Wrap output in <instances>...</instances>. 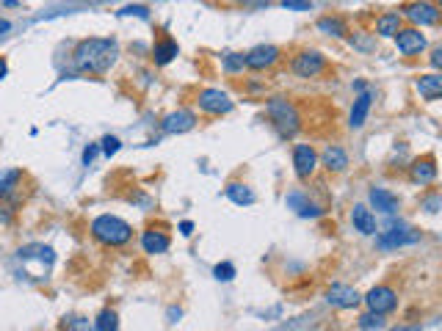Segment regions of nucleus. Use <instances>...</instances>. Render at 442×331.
I'll return each mask as SVG.
<instances>
[{"label": "nucleus", "mask_w": 442, "mask_h": 331, "mask_svg": "<svg viewBox=\"0 0 442 331\" xmlns=\"http://www.w3.org/2000/svg\"><path fill=\"white\" fill-rule=\"evenodd\" d=\"M440 174V169H437V157L429 152V155H420L415 157L412 163H409V179L415 182V185H431L434 179Z\"/></svg>", "instance_id": "9b49d317"}, {"label": "nucleus", "mask_w": 442, "mask_h": 331, "mask_svg": "<svg viewBox=\"0 0 442 331\" xmlns=\"http://www.w3.org/2000/svg\"><path fill=\"white\" fill-rule=\"evenodd\" d=\"M285 9L287 11H310L312 3L310 0H285Z\"/></svg>", "instance_id": "e433bc0d"}, {"label": "nucleus", "mask_w": 442, "mask_h": 331, "mask_svg": "<svg viewBox=\"0 0 442 331\" xmlns=\"http://www.w3.org/2000/svg\"><path fill=\"white\" fill-rule=\"evenodd\" d=\"M61 331H97L94 329V320L83 318V315H70L61 320Z\"/></svg>", "instance_id": "c85d7f7f"}, {"label": "nucleus", "mask_w": 442, "mask_h": 331, "mask_svg": "<svg viewBox=\"0 0 442 331\" xmlns=\"http://www.w3.org/2000/svg\"><path fill=\"white\" fill-rule=\"evenodd\" d=\"M287 204L302 215V218H318V215H324V210L318 207L315 202H310L302 191H293V193H287Z\"/></svg>", "instance_id": "5701e85b"}, {"label": "nucleus", "mask_w": 442, "mask_h": 331, "mask_svg": "<svg viewBox=\"0 0 442 331\" xmlns=\"http://www.w3.org/2000/svg\"><path fill=\"white\" fill-rule=\"evenodd\" d=\"M351 224H354V230L360 232V235H376V215H373V210L365 207V204H354V210H351Z\"/></svg>", "instance_id": "412c9836"}, {"label": "nucleus", "mask_w": 442, "mask_h": 331, "mask_svg": "<svg viewBox=\"0 0 442 331\" xmlns=\"http://www.w3.org/2000/svg\"><path fill=\"white\" fill-rule=\"evenodd\" d=\"M14 207H17V204L3 202V199H0V224H11V218H14Z\"/></svg>", "instance_id": "c9c22d12"}, {"label": "nucleus", "mask_w": 442, "mask_h": 331, "mask_svg": "<svg viewBox=\"0 0 442 331\" xmlns=\"http://www.w3.org/2000/svg\"><path fill=\"white\" fill-rule=\"evenodd\" d=\"M265 116L280 133V138H293L302 130V113L287 97H268L265 100Z\"/></svg>", "instance_id": "7ed1b4c3"}, {"label": "nucleus", "mask_w": 442, "mask_h": 331, "mask_svg": "<svg viewBox=\"0 0 442 331\" xmlns=\"http://www.w3.org/2000/svg\"><path fill=\"white\" fill-rule=\"evenodd\" d=\"M368 199H370V204H373L376 210H382V213H387V215L398 213V207H401L398 196H395L392 191H387V188H370Z\"/></svg>", "instance_id": "4be33fe9"}, {"label": "nucleus", "mask_w": 442, "mask_h": 331, "mask_svg": "<svg viewBox=\"0 0 442 331\" xmlns=\"http://www.w3.org/2000/svg\"><path fill=\"white\" fill-rule=\"evenodd\" d=\"M197 128V113L188 111V108H177L172 113L163 116V130L169 135H180V133H188V130Z\"/></svg>", "instance_id": "ddd939ff"}, {"label": "nucleus", "mask_w": 442, "mask_h": 331, "mask_svg": "<svg viewBox=\"0 0 442 331\" xmlns=\"http://www.w3.org/2000/svg\"><path fill=\"white\" fill-rule=\"evenodd\" d=\"M429 64H431L434 69H440L442 72V45H437V47L431 50V55H429Z\"/></svg>", "instance_id": "58836bf2"}, {"label": "nucleus", "mask_w": 442, "mask_h": 331, "mask_svg": "<svg viewBox=\"0 0 442 331\" xmlns=\"http://www.w3.org/2000/svg\"><path fill=\"white\" fill-rule=\"evenodd\" d=\"M9 30H11V23H9L6 17H0V36H6Z\"/></svg>", "instance_id": "37998d69"}, {"label": "nucleus", "mask_w": 442, "mask_h": 331, "mask_svg": "<svg viewBox=\"0 0 442 331\" xmlns=\"http://www.w3.org/2000/svg\"><path fill=\"white\" fill-rule=\"evenodd\" d=\"M280 58H282V50H280L277 45H258V47H252V50L246 52V69H252V72H265V69H271Z\"/></svg>", "instance_id": "6e6552de"}, {"label": "nucleus", "mask_w": 442, "mask_h": 331, "mask_svg": "<svg viewBox=\"0 0 442 331\" xmlns=\"http://www.w3.org/2000/svg\"><path fill=\"white\" fill-rule=\"evenodd\" d=\"M17 254H20V259H26V262H28V259H39V262H42V265H48V268H50L53 262H55V252H53L50 246H42V243L23 246Z\"/></svg>", "instance_id": "393cba45"}, {"label": "nucleus", "mask_w": 442, "mask_h": 331, "mask_svg": "<svg viewBox=\"0 0 442 331\" xmlns=\"http://www.w3.org/2000/svg\"><path fill=\"white\" fill-rule=\"evenodd\" d=\"M92 237L105 246V249H119V246H128L133 240V227L125 221V218H119V215H111V213H103V215H97L94 221H92Z\"/></svg>", "instance_id": "f03ea898"}, {"label": "nucleus", "mask_w": 442, "mask_h": 331, "mask_svg": "<svg viewBox=\"0 0 442 331\" xmlns=\"http://www.w3.org/2000/svg\"><path fill=\"white\" fill-rule=\"evenodd\" d=\"M9 75V61H6V55H0V80Z\"/></svg>", "instance_id": "79ce46f5"}, {"label": "nucleus", "mask_w": 442, "mask_h": 331, "mask_svg": "<svg viewBox=\"0 0 442 331\" xmlns=\"http://www.w3.org/2000/svg\"><path fill=\"white\" fill-rule=\"evenodd\" d=\"M224 69H227L230 75L243 72V69H246V52H227V55H224Z\"/></svg>", "instance_id": "c756f323"}, {"label": "nucleus", "mask_w": 442, "mask_h": 331, "mask_svg": "<svg viewBox=\"0 0 442 331\" xmlns=\"http://www.w3.org/2000/svg\"><path fill=\"white\" fill-rule=\"evenodd\" d=\"M290 69H293V75L302 77V80H312V77L326 72V58L318 50H302L293 55Z\"/></svg>", "instance_id": "20e7f679"}, {"label": "nucleus", "mask_w": 442, "mask_h": 331, "mask_svg": "<svg viewBox=\"0 0 442 331\" xmlns=\"http://www.w3.org/2000/svg\"><path fill=\"white\" fill-rule=\"evenodd\" d=\"M213 276L219 281H233L235 279V265L233 262H219L216 268H213Z\"/></svg>", "instance_id": "473e14b6"}, {"label": "nucleus", "mask_w": 442, "mask_h": 331, "mask_svg": "<svg viewBox=\"0 0 442 331\" xmlns=\"http://www.w3.org/2000/svg\"><path fill=\"white\" fill-rule=\"evenodd\" d=\"M197 105H199L202 113H210V116H224V113L233 111L230 94L221 91V89H202V91L197 94Z\"/></svg>", "instance_id": "423d86ee"}, {"label": "nucleus", "mask_w": 442, "mask_h": 331, "mask_svg": "<svg viewBox=\"0 0 442 331\" xmlns=\"http://www.w3.org/2000/svg\"><path fill=\"white\" fill-rule=\"evenodd\" d=\"M97 152H100V144H89V147L83 150V166H92Z\"/></svg>", "instance_id": "4c0bfd02"}, {"label": "nucleus", "mask_w": 442, "mask_h": 331, "mask_svg": "<svg viewBox=\"0 0 442 331\" xmlns=\"http://www.w3.org/2000/svg\"><path fill=\"white\" fill-rule=\"evenodd\" d=\"M357 326L363 331H376L385 326V315H376V312H365V315H360V320H357Z\"/></svg>", "instance_id": "7c9ffc66"}, {"label": "nucleus", "mask_w": 442, "mask_h": 331, "mask_svg": "<svg viewBox=\"0 0 442 331\" xmlns=\"http://www.w3.org/2000/svg\"><path fill=\"white\" fill-rule=\"evenodd\" d=\"M180 318H182V309L180 306H172V309H169V323H177Z\"/></svg>", "instance_id": "ea45409f"}, {"label": "nucleus", "mask_w": 442, "mask_h": 331, "mask_svg": "<svg viewBox=\"0 0 442 331\" xmlns=\"http://www.w3.org/2000/svg\"><path fill=\"white\" fill-rule=\"evenodd\" d=\"M224 196L235 202L238 207H249V204L258 202V196H255V191L246 185V182H230L227 188H224Z\"/></svg>", "instance_id": "b1692460"}, {"label": "nucleus", "mask_w": 442, "mask_h": 331, "mask_svg": "<svg viewBox=\"0 0 442 331\" xmlns=\"http://www.w3.org/2000/svg\"><path fill=\"white\" fill-rule=\"evenodd\" d=\"M94 329L97 331H119V315H116V309L105 306L103 312L94 318Z\"/></svg>", "instance_id": "bb28decb"}, {"label": "nucleus", "mask_w": 442, "mask_h": 331, "mask_svg": "<svg viewBox=\"0 0 442 331\" xmlns=\"http://www.w3.org/2000/svg\"><path fill=\"white\" fill-rule=\"evenodd\" d=\"M398 30H401V11H385V14L376 20V33H379L382 39H392Z\"/></svg>", "instance_id": "a878e982"}, {"label": "nucleus", "mask_w": 442, "mask_h": 331, "mask_svg": "<svg viewBox=\"0 0 442 331\" xmlns=\"http://www.w3.org/2000/svg\"><path fill=\"white\" fill-rule=\"evenodd\" d=\"M177 55H180V45H177V39H172L169 33H160V36L155 39V45H153V61H155V67H166V64H172Z\"/></svg>", "instance_id": "2eb2a0df"}, {"label": "nucleus", "mask_w": 442, "mask_h": 331, "mask_svg": "<svg viewBox=\"0 0 442 331\" xmlns=\"http://www.w3.org/2000/svg\"><path fill=\"white\" fill-rule=\"evenodd\" d=\"M318 169V152L312 144H296L293 147V172L299 179H310Z\"/></svg>", "instance_id": "f8f14e48"}, {"label": "nucleus", "mask_w": 442, "mask_h": 331, "mask_svg": "<svg viewBox=\"0 0 442 331\" xmlns=\"http://www.w3.org/2000/svg\"><path fill=\"white\" fill-rule=\"evenodd\" d=\"M119 58V42L111 36H89L75 45L72 61L86 75H105Z\"/></svg>", "instance_id": "f257e3e1"}, {"label": "nucleus", "mask_w": 442, "mask_h": 331, "mask_svg": "<svg viewBox=\"0 0 442 331\" xmlns=\"http://www.w3.org/2000/svg\"><path fill=\"white\" fill-rule=\"evenodd\" d=\"M119 17H138V20H150V9L147 6H125L122 11H116Z\"/></svg>", "instance_id": "72a5a7b5"}, {"label": "nucleus", "mask_w": 442, "mask_h": 331, "mask_svg": "<svg viewBox=\"0 0 442 331\" xmlns=\"http://www.w3.org/2000/svg\"><path fill=\"white\" fill-rule=\"evenodd\" d=\"M326 301L335 306V309H357L360 301H363V296L354 290V287H348V284H332L329 290H326Z\"/></svg>", "instance_id": "4468645a"}, {"label": "nucleus", "mask_w": 442, "mask_h": 331, "mask_svg": "<svg viewBox=\"0 0 442 331\" xmlns=\"http://www.w3.org/2000/svg\"><path fill=\"white\" fill-rule=\"evenodd\" d=\"M370 105H373V94L370 91H360L354 105H351V113H348V125L354 130H360L365 125V119L370 113Z\"/></svg>", "instance_id": "aec40b11"}, {"label": "nucleus", "mask_w": 442, "mask_h": 331, "mask_svg": "<svg viewBox=\"0 0 442 331\" xmlns=\"http://www.w3.org/2000/svg\"><path fill=\"white\" fill-rule=\"evenodd\" d=\"M318 30H324V33H329V36H346L348 33V26L340 20V17H321L318 20Z\"/></svg>", "instance_id": "cd10ccee"}, {"label": "nucleus", "mask_w": 442, "mask_h": 331, "mask_svg": "<svg viewBox=\"0 0 442 331\" xmlns=\"http://www.w3.org/2000/svg\"><path fill=\"white\" fill-rule=\"evenodd\" d=\"M420 207H423L426 213H440V210H442V193H440V191H434V193L423 196V202H420Z\"/></svg>", "instance_id": "2f4dec72"}, {"label": "nucleus", "mask_w": 442, "mask_h": 331, "mask_svg": "<svg viewBox=\"0 0 442 331\" xmlns=\"http://www.w3.org/2000/svg\"><path fill=\"white\" fill-rule=\"evenodd\" d=\"M23 182H26V172L23 169H6L0 174V199L11 204H20L23 196Z\"/></svg>", "instance_id": "9d476101"}, {"label": "nucleus", "mask_w": 442, "mask_h": 331, "mask_svg": "<svg viewBox=\"0 0 442 331\" xmlns=\"http://www.w3.org/2000/svg\"><path fill=\"white\" fill-rule=\"evenodd\" d=\"M417 240H420V232L415 230H390L385 235H379L376 246L379 249H401V246H412Z\"/></svg>", "instance_id": "f3484780"}, {"label": "nucleus", "mask_w": 442, "mask_h": 331, "mask_svg": "<svg viewBox=\"0 0 442 331\" xmlns=\"http://www.w3.org/2000/svg\"><path fill=\"white\" fill-rule=\"evenodd\" d=\"M321 166L326 169V172H332V174H340V172H346V166H348V155L343 147L338 144H329L324 155H321Z\"/></svg>", "instance_id": "6ab92c4d"}, {"label": "nucleus", "mask_w": 442, "mask_h": 331, "mask_svg": "<svg viewBox=\"0 0 442 331\" xmlns=\"http://www.w3.org/2000/svg\"><path fill=\"white\" fill-rule=\"evenodd\" d=\"M415 91L420 100H440L442 97V72H431V75H420L415 80Z\"/></svg>", "instance_id": "a211bd4d"}, {"label": "nucleus", "mask_w": 442, "mask_h": 331, "mask_svg": "<svg viewBox=\"0 0 442 331\" xmlns=\"http://www.w3.org/2000/svg\"><path fill=\"white\" fill-rule=\"evenodd\" d=\"M412 26H437L442 20V11L429 3V0H415V3H407L404 11H401Z\"/></svg>", "instance_id": "0eeeda50"}, {"label": "nucleus", "mask_w": 442, "mask_h": 331, "mask_svg": "<svg viewBox=\"0 0 442 331\" xmlns=\"http://www.w3.org/2000/svg\"><path fill=\"white\" fill-rule=\"evenodd\" d=\"M169 246H172V237H169V232L160 230V227H147V230L141 232V249L147 252V254H163V252H169Z\"/></svg>", "instance_id": "dca6fc26"}, {"label": "nucleus", "mask_w": 442, "mask_h": 331, "mask_svg": "<svg viewBox=\"0 0 442 331\" xmlns=\"http://www.w3.org/2000/svg\"><path fill=\"white\" fill-rule=\"evenodd\" d=\"M180 235L191 237V235H194V224H191V221H182V224H180Z\"/></svg>", "instance_id": "a19ab883"}, {"label": "nucleus", "mask_w": 442, "mask_h": 331, "mask_svg": "<svg viewBox=\"0 0 442 331\" xmlns=\"http://www.w3.org/2000/svg\"><path fill=\"white\" fill-rule=\"evenodd\" d=\"M437 9H440V11H442V0H437Z\"/></svg>", "instance_id": "a18cd8bd"}, {"label": "nucleus", "mask_w": 442, "mask_h": 331, "mask_svg": "<svg viewBox=\"0 0 442 331\" xmlns=\"http://www.w3.org/2000/svg\"><path fill=\"white\" fill-rule=\"evenodd\" d=\"M390 331H420L417 326H395V329H390Z\"/></svg>", "instance_id": "c03bdc74"}, {"label": "nucleus", "mask_w": 442, "mask_h": 331, "mask_svg": "<svg viewBox=\"0 0 442 331\" xmlns=\"http://www.w3.org/2000/svg\"><path fill=\"white\" fill-rule=\"evenodd\" d=\"M392 39H395V50L401 52V55H409V58H412V55H420V52L426 50V45H429L426 36L420 33V28H415V26L401 28Z\"/></svg>", "instance_id": "1a4fd4ad"}, {"label": "nucleus", "mask_w": 442, "mask_h": 331, "mask_svg": "<svg viewBox=\"0 0 442 331\" xmlns=\"http://www.w3.org/2000/svg\"><path fill=\"white\" fill-rule=\"evenodd\" d=\"M365 306L370 309V312H376V315H390L398 309V293L392 290L390 284H376V287H370L368 293L363 296Z\"/></svg>", "instance_id": "39448f33"}, {"label": "nucleus", "mask_w": 442, "mask_h": 331, "mask_svg": "<svg viewBox=\"0 0 442 331\" xmlns=\"http://www.w3.org/2000/svg\"><path fill=\"white\" fill-rule=\"evenodd\" d=\"M119 147H122V141L116 138V135H105L103 141H100V150H103L105 157H111V155L119 152Z\"/></svg>", "instance_id": "f704fd0d"}]
</instances>
